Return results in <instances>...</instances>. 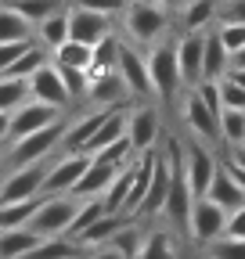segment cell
<instances>
[{"mask_svg":"<svg viewBox=\"0 0 245 259\" xmlns=\"http://www.w3.org/2000/svg\"><path fill=\"white\" fill-rule=\"evenodd\" d=\"M177 32V15L159 8L155 0H130L119 15V36L134 47H155L159 40Z\"/></svg>","mask_w":245,"mask_h":259,"instance_id":"cell-1","label":"cell"},{"mask_svg":"<svg viewBox=\"0 0 245 259\" xmlns=\"http://www.w3.org/2000/svg\"><path fill=\"white\" fill-rule=\"evenodd\" d=\"M148 72H151V87H155L159 101H177V97L188 90L180 79V65H177V44L173 36L159 40L155 47H148Z\"/></svg>","mask_w":245,"mask_h":259,"instance_id":"cell-2","label":"cell"},{"mask_svg":"<svg viewBox=\"0 0 245 259\" xmlns=\"http://www.w3.org/2000/svg\"><path fill=\"white\" fill-rule=\"evenodd\" d=\"M61 134H65V119L36 130V134L15 137L11 148H8V158H4V169H18V166H33V162L51 158V151L61 148Z\"/></svg>","mask_w":245,"mask_h":259,"instance_id":"cell-3","label":"cell"},{"mask_svg":"<svg viewBox=\"0 0 245 259\" xmlns=\"http://www.w3.org/2000/svg\"><path fill=\"white\" fill-rule=\"evenodd\" d=\"M184 234H188L191 245L206 248L209 241H217L227 234V209L220 202H213L209 194L191 202V216H188V227H184Z\"/></svg>","mask_w":245,"mask_h":259,"instance_id":"cell-4","label":"cell"},{"mask_svg":"<svg viewBox=\"0 0 245 259\" xmlns=\"http://www.w3.org/2000/svg\"><path fill=\"white\" fill-rule=\"evenodd\" d=\"M79 209V198L76 194H44L40 209L33 212L25 227H33L40 238H54V234H69V223Z\"/></svg>","mask_w":245,"mask_h":259,"instance_id":"cell-5","label":"cell"},{"mask_svg":"<svg viewBox=\"0 0 245 259\" xmlns=\"http://www.w3.org/2000/svg\"><path fill=\"white\" fill-rule=\"evenodd\" d=\"M180 119L188 126V137H198L206 144H220V115L202 101V94L195 87L180 94Z\"/></svg>","mask_w":245,"mask_h":259,"instance_id":"cell-6","label":"cell"},{"mask_svg":"<svg viewBox=\"0 0 245 259\" xmlns=\"http://www.w3.org/2000/svg\"><path fill=\"white\" fill-rule=\"evenodd\" d=\"M173 162H177V141H170V148H162L155 155V173H151V187L144 194V205H141L137 220H162L166 198H170V184H173Z\"/></svg>","mask_w":245,"mask_h":259,"instance_id":"cell-7","label":"cell"},{"mask_svg":"<svg viewBox=\"0 0 245 259\" xmlns=\"http://www.w3.org/2000/svg\"><path fill=\"white\" fill-rule=\"evenodd\" d=\"M115 72L123 76V83H127L130 97L134 101H148V97H155V87H151V72H148V54L144 47H134L123 40L119 47V61H115Z\"/></svg>","mask_w":245,"mask_h":259,"instance_id":"cell-8","label":"cell"},{"mask_svg":"<svg viewBox=\"0 0 245 259\" xmlns=\"http://www.w3.org/2000/svg\"><path fill=\"white\" fill-rule=\"evenodd\" d=\"M119 18L115 15H105V11H94V8H79V4H69V36L79 40V44H101L105 36L119 29L115 25Z\"/></svg>","mask_w":245,"mask_h":259,"instance_id":"cell-9","label":"cell"},{"mask_svg":"<svg viewBox=\"0 0 245 259\" xmlns=\"http://www.w3.org/2000/svg\"><path fill=\"white\" fill-rule=\"evenodd\" d=\"M217 166H220V158L213 155V148H209L206 141L191 137L188 144H184V169H188V184H191V191H195V198H202V194L209 191Z\"/></svg>","mask_w":245,"mask_h":259,"instance_id":"cell-10","label":"cell"},{"mask_svg":"<svg viewBox=\"0 0 245 259\" xmlns=\"http://www.w3.org/2000/svg\"><path fill=\"white\" fill-rule=\"evenodd\" d=\"M47 158L33 162V166H18L8 169V177L0 180V202H18V198H33V194H44V180H47Z\"/></svg>","mask_w":245,"mask_h":259,"instance_id":"cell-11","label":"cell"},{"mask_svg":"<svg viewBox=\"0 0 245 259\" xmlns=\"http://www.w3.org/2000/svg\"><path fill=\"white\" fill-rule=\"evenodd\" d=\"M90 158L94 155H87V151H65L58 162H51L47 180H44V194H72V187L79 184V177L90 166Z\"/></svg>","mask_w":245,"mask_h":259,"instance_id":"cell-12","label":"cell"},{"mask_svg":"<svg viewBox=\"0 0 245 259\" xmlns=\"http://www.w3.org/2000/svg\"><path fill=\"white\" fill-rule=\"evenodd\" d=\"M177 65L184 87L202 83V61H206V32H177Z\"/></svg>","mask_w":245,"mask_h":259,"instance_id":"cell-13","label":"cell"},{"mask_svg":"<svg viewBox=\"0 0 245 259\" xmlns=\"http://www.w3.org/2000/svg\"><path fill=\"white\" fill-rule=\"evenodd\" d=\"M61 112L65 108H58V105H47V101H36V97H29L25 105H18L11 112V141L15 137H25V134H36V130L51 126L61 119Z\"/></svg>","mask_w":245,"mask_h":259,"instance_id":"cell-14","label":"cell"},{"mask_svg":"<svg viewBox=\"0 0 245 259\" xmlns=\"http://www.w3.org/2000/svg\"><path fill=\"white\" fill-rule=\"evenodd\" d=\"M134 101L127 83H123V76L115 69L108 72H90V87H87V105L90 108H115V105H127Z\"/></svg>","mask_w":245,"mask_h":259,"instance_id":"cell-15","label":"cell"},{"mask_svg":"<svg viewBox=\"0 0 245 259\" xmlns=\"http://www.w3.org/2000/svg\"><path fill=\"white\" fill-rule=\"evenodd\" d=\"M162 134V119L155 105H130V119H127V137L137 151H148L159 144Z\"/></svg>","mask_w":245,"mask_h":259,"instance_id":"cell-16","label":"cell"},{"mask_svg":"<svg viewBox=\"0 0 245 259\" xmlns=\"http://www.w3.org/2000/svg\"><path fill=\"white\" fill-rule=\"evenodd\" d=\"M29 90H33L36 101H47V105H58V108H69L72 105V94H69L65 79H61V69L54 61L40 65V69L29 76Z\"/></svg>","mask_w":245,"mask_h":259,"instance_id":"cell-17","label":"cell"},{"mask_svg":"<svg viewBox=\"0 0 245 259\" xmlns=\"http://www.w3.org/2000/svg\"><path fill=\"white\" fill-rule=\"evenodd\" d=\"M220 22V0H188L177 11V32H206Z\"/></svg>","mask_w":245,"mask_h":259,"instance_id":"cell-18","label":"cell"},{"mask_svg":"<svg viewBox=\"0 0 245 259\" xmlns=\"http://www.w3.org/2000/svg\"><path fill=\"white\" fill-rule=\"evenodd\" d=\"M115 108H119V105H115ZM108 112H112V108H90L87 115L65 122V134H61V151H83L87 141L98 134V126L108 119Z\"/></svg>","mask_w":245,"mask_h":259,"instance_id":"cell-19","label":"cell"},{"mask_svg":"<svg viewBox=\"0 0 245 259\" xmlns=\"http://www.w3.org/2000/svg\"><path fill=\"white\" fill-rule=\"evenodd\" d=\"M209 198L213 202H220L227 212H234L238 205H245V187L238 184V177L231 173V166H227V158H220V166H217V173H213V184H209Z\"/></svg>","mask_w":245,"mask_h":259,"instance_id":"cell-20","label":"cell"},{"mask_svg":"<svg viewBox=\"0 0 245 259\" xmlns=\"http://www.w3.org/2000/svg\"><path fill=\"white\" fill-rule=\"evenodd\" d=\"M119 169H123V166H112V162H105V158H90V166H87V173L79 177V184L72 187V194H76V198H101L105 187L112 184V177H115Z\"/></svg>","mask_w":245,"mask_h":259,"instance_id":"cell-21","label":"cell"},{"mask_svg":"<svg viewBox=\"0 0 245 259\" xmlns=\"http://www.w3.org/2000/svg\"><path fill=\"white\" fill-rule=\"evenodd\" d=\"M127 223H130L127 216H119V212H105V216H98L94 223H90L87 231H79L72 241H79V248H87V252H90V248H98V245L112 241V238H115Z\"/></svg>","mask_w":245,"mask_h":259,"instance_id":"cell-22","label":"cell"},{"mask_svg":"<svg viewBox=\"0 0 245 259\" xmlns=\"http://www.w3.org/2000/svg\"><path fill=\"white\" fill-rule=\"evenodd\" d=\"M134 259H180V248H177V238L166 227H155V231H144Z\"/></svg>","mask_w":245,"mask_h":259,"instance_id":"cell-23","label":"cell"},{"mask_svg":"<svg viewBox=\"0 0 245 259\" xmlns=\"http://www.w3.org/2000/svg\"><path fill=\"white\" fill-rule=\"evenodd\" d=\"M15 40H36V25L15 4L0 0V44H15Z\"/></svg>","mask_w":245,"mask_h":259,"instance_id":"cell-24","label":"cell"},{"mask_svg":"<svg viewBox=\"0 0 245 259\" xmlns=\"http://www.w3.org/2000/svg\"><path fill=\"white\" fill-rule=\"evenodd\" d=\"M231 69V51L224 47L217 25L206 29V61H202V79H224Z\"/></svg>","mask_w":245,"mask_h":259,"instance_id":"cell-25","label":"cell"},{"mask_svg":"<svg viewBox=\"0 0 245 259\" xmlns=\"http://www.w3.org/2000/svg\"><path fill=\"white\" fill-rule=\"evenodd\" d=\"M44 238L33 227H11V231H0V259H25Z\"/></svg>","mask_w":245,"mask_h":259,"instance_id":"cell-26","label":"cell"},{"mask_svg":"<svg viewBox=\"0 0 245 259\" xmlns=\"http://www.w3.org/2000/svg\"><path fill=\"white\" fill-rule=\"evenodd\" d=\"M44 194H33V198H18V202H0V231H11V227H25L33 220V212L40 209Z\"/></svg>","mask_w":245,"mask_h":259,"instance_id":"cell-27","label":"cell"},{"mask_svg":"<svg viewBox=\"0 0 245 259\" xmlns=\"http://www.w3.org/2000/svg\"><path fill=\"white\" fill-rule=\"evenodd\" d=\"M36 40L47 47V51H54V47H61L69 40V8H61V11H54L51 18H44L40 25H36Z\"/></svg>","mask_w":245,"mask_h":259,"instance_id":"cell-28","label":"cell"},{"mask_svg":"<svg viewBox=\"0 0 245 259\" xmlns=\"http://www.w3.org/2000/svg\"><path fill=\"white\" fill-rule=\"evenodd\" d=\"M51 61H58V65H72V69H87V72H90V65H94V47H90V44H79V40L69 36L61 47L51 51Z\"/></svg>","mask_w":245,"mask_h":259,"instance_id":"cell-29","label":"cell"},{"mask_svg":"<svg viewBox=\"0 0 245 259\" xmlns=\"http://www.w3.org/2000/svg\"><path fill=\"white\" fill-rule=\"evenodd\" d=\"M33 90H29V79L18 76H0V112H15L18 105H25Z\"/></svg>","mask_w":245,"mask_h":259,"instance_id":"cell-30","label":"cell"},{"mask_svg":"<svg viewBox=\"0 0 245 259\" xmlns=\"http://www.w3.org/2000/svg\"><path fill=\"white\" fill-rule=\"evenodd\" d=\"M220 141L227 148L245 144V112L241 108H224L220 112Z\"/></svg>","mask_w":245,"mask_h":259,"instance_id":"cell-31","label":"cell"},{"mask_svg":"<svg viewBox=\"0 0 245 259\" xmlns=\"http://www.w3.org/2000/svg\"><path fill=\"white\" fill-rule=\"evenodd\" d=\"M8 4H15L33 25H40L44 18H51L54 11H61V8H69V0H8Z\"/></svg>","mask_w":245,"mask_h":259,"instance_id":"cell-32","label":"cell"},{"mask_svg":"<svg viewBox=\"0 0 245 259\" xmlns=\"http://www.w3.org/2000/svg\"><path fill=\"white\" fill-rule=\"evenodd\" d=\"M119 47H123V36H119V32H112V36H105L101 44H94V65H90V72H108V69H115Z\"/></svg>","mask_w":245,"mask_h":259,"instance_id":"cell-33","label":"cell"},{"mask_svg":"<svg viewBox=\"0 0 245 259\" xmlns=\"http://www.w3.org/2000/svg\"><path fill=\"white\" fill-rule=\"evenodd\" d=\"M202 255L209 259H245V238H234V234H224L217 241H209L202 248Z\"/></svg>","mask_w":245,"mask_h":259,"instance_id":"cell-34","label":"cell"},{"mask_svg":"<svg viewBox=\"0 0 245 259\" xmlns=\"http://www.w3.org/2000/svg\"><path fill=\"white\" fill-rule=\"evenodd\" d=\"M58 65V61H54ZM61 69V79H65L72 101H87V87H90V72L87 69H72V65H58Z\"/></svg>","mask_w":245,"mask_h":259,"instance_id":"cell-35","label":"cell"},{"mask_svg":"<svg viewBox=\"0 0 245 259\" xmlns=\"http://www.w3.org/2000/svg\"><path fill=\"white\" fill-rule=\"evenodd\" d=\"M217 32H220V40H224V47H227L231 54H234L238 47H245V22H220Z\"/></svg>","mask_w":245,"mask_h":259,"instance_id":"cell-36","label":"cell"},{"mask_svg":"<svg viewBox=\"0 0 245 259\" xmlns=\"http://www.w3.org/2000/svg\"><path fill=\"white\" fill-rule=\"evenodd\" d=\"M195 90L202 94V101H206L213 112H217V115L224 112V90H220V79H202Z\"/></svg>","mask_w":245,"mask_h":259,"instance_id":"cell-37","label":"cell"},{"mask_svg":"<svg viewBox=\"0 0 245 259\" xmlns=\"http://www.w3.org/2000/svg\"><path fill=\"white\" fill-rule=\"evenodd\" d=\"M36 40H15V44H0V72H8L11 69V65L29 51V47H33Z\"/></svg>","mask_w":245,"mask_h":259,"instance_id":"cell-38","label":"cell"},{"mask_svg":"<svg viewBox=\"0 0 245 259\" xmlns=\"http://www.w3.org/2000/svg\"><path fill=\"white\" fill-rule=\"evenodd\" d=\"M69 4H79V8H94V11H105V15H123V8L130 4V0H69Z\"/></svg>","mask_w":245,"mask_h":259,"instance_id":"cell-39","label":"cell"},{"mask_svg":"<svg viewBox=\"0 0 245 259\" xmlns=\"http://www.w3.org/2000/svg\"><path fill=\"white\" fill-rule=\"evenodd\" d=\"M220 90H224V108H241L245 112V90L231 79H220Z\"/></svg>","mask_w":245,"mask_h":259,"instance_id":"cell-40","label":"cell"},{"mask_svg":"<svg viewBox=\"0 0 245 259\" xmlns=\"http://www.w3.org/2000/svg\"><path fill=\"white\" fill-rule=\"evenodd\" d=\"M87 259H130V252L112 238V241H105V245H98V248H90Z\"/></svg>","mask_w":245,"mask_h":259,"instance_id":"cell-41","label":"cell"},{"mask_svg":"<svg viewBox=\"0 0 245 259\" xmlns=\"http://www.w3.org/2000/svg\"><path fill=\"white\" fill-rule=\"evenodd\" d=\"M220 22H245V0H220Z\"/></svg>","mask_w":245,"mask_h":259,"instance_id":"cell-42","label":"cell"},{"mask_svg":"<svg viewBox=\"0 0 245 259\" xmlns=\"http://www.w3.org/2000/svg\"><path fill=\"white\" fill-rule=\"evenodd\" d=\"M227 234L245 238V205H238L234 212H227Z\"/></svg>","mask_w":245,"mask_h":259,"instance_id":"cell-43","label":"cell"},{"mask_svg":"<svg viewBox=\"0 0 245 259\" xmlns=\"http://www.w3.org/2000/svg\"><path fill=\"white\" fill-rule=\"evenodd\" d=\"M11 141V112H0V144Z\"/></svg>","mask_w":245,"mask_h":259,"instance_id":"cell-44","label":"cell"},{"mask_svg":"<svg viewBox=\"0 0 245 259\" xmlns=\"http://www.w3.org/2000/svg\"><path fill=\"white\" fill-rule=\"evenodd\" d=\"M227 158L234 162V166H241V169H245V144H234V148H227Z\"/></svg>","mask_w":245,"mask_h":259,"instance_id":"cell-45","label":"cell"},{"mask_svg":"<svg viewBox=\"0 0 245 259\" xmlns=\"http://www.w3.org/2000/svg\"><path fill=\"white\" fill-rule=\"evenodd\" d=\"M155 4H159V8H166L170 15H177V11H180L184 4H188V0H155Z\"/></svg>","mask_w":245,"mask_h":259,"instance_id":"cell-46","label":"cell"},{"mask_svg":"<svg viewBox=\"0 0 245 259\" xmlns=\"http://www.w3.org/2000/svg\"><path fill=\"white\" fill-rule=\"evenodd\" d=\"M231 69H245V47H238V51L231 54Z\"/></svg>","mask_w":245,"mask_h":259,"instance_id":"cell-47","label":"cell"},{"mask_svg":"<svg viewBox=\"0 0 245 259\" xmlns=\"http://www.w3.org/2000/svg\"><path fill=\"white\" fill-rule=\"evenodd\" d=\"M202 259H209V255H202Z\"/></svg>","mask_w":245,"mask_h":259,"instance_id":"cell-48","label":"cell"}]
</instances>
